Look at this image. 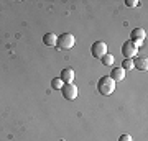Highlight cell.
Returning <instances> with one entry per match:
<instances>
[{
    "label": "cell",
    "mask_w": 148,
    "mask_h": 141,
    "mask_svg": "<svg viewBox=\"0 0 148 141\" xmlns=\"http://www.w3.org/2000/svg\"><path fill=\"white\" fill-rule=\"evenodd\" d=\"M97 90L101 95H110L115 90V82L110 79V76H102L97 82Z\"/></svg>",
    "instance_id": "cell-1"
},
{
    "label": "cell",
    "mask_w": 148,
    "mask_h": 141,
    "mask_svg": "<svg viewBox=\"0 0 148 141\" xmlns=\"http://www.w3.org/2000/svg\"><path fill=\"white\" fill-rule=\"evenodd\" d=\"M74 43H76L74 35H71V33H63L61 36H58L56 46H58L59 49H71V48L74 46Z\"/></svg>",
    "instance_id": "cell-2"
},
{
    "label": "cell",
    "mask_w": 148,
    "mask_h": 141,
    "mask_svg": "<svg viewBox=\"0 0 148 141\" xmlns=\"http://www.w3.org/2000/svg\"><path fill=\"white\" fill-rule=\"evenodd\" d=\"M137 52H138V46L135 44V43H132L130 40L122 44V54L125 56V59L135 58V56H137Z\"/></svg>",
    "instance_id": "cell-3"
},
{
    "label": "cell",
    "mask_w": 148,
    "mask_h": 141,
    "mask_svg": "<svg viewBox=\"0 0 148 141\" xmlns=\"http://www.w3.org/2000/svg\"><path fill=\"white\" fill-rule=\"evenodd\" d=\"M61 92H63V97L66 100L77 99V94H79V90H77V87L74 84H64L63 87H61Z\"/></svg>",
    "instance_id": "cell-4"
},
{
    "label": "cell",
    "mask_w": 148,
    "mask_h": 141,
    "mask_svg": "<svg viewBox=\"0 0 148 141\" xmlns=\"http://www.w3.org/2000/svg\"><path fill=\"white\" fill-rule=\"evenodd\" d=\"M90 52H92V56H94V58L101 59L104 54H107V44L104 41L92 43V46H90Z\"/></svg>",
    "instance_id": "cell-5"
},
{
    "label": "cell",
    "mask_w": 148,
    "mask_h": 141,
    "mask_svg": "<svg viewBox=\"0 0 148 141\" xmlns=\"http://www.w3.org/2000/svg\"><path fill=\"white\" fill-rule=\"evenodd\" d=\"M145 40H147V31L143 28H135V30H132V33H130V41L132 43H135L137 46H140L142 43H145Z\"/></svg>",
    "instance_id": "cell-6"
},
{
    "label": "cell",
    "mask_w": 148,
    "mask_h": 141,
    "mask_svg": "<svg viewBox=\"0 0 148 141\" xmlns=\"http://www.w3.org/2000/svg\"><path fill=\"white\" fill-rule=\"evenodd\" d=\"M59 79H61L64 84H73V80H74V69H71V67L63 69V71H61V77Z\"/></svg>",
    "instance_id": "cell-7"
},
{
    "label": "cell",
    "mask_w": 148,
    "mask_h": 141,
    "mask_svg": "<svg viewBox=\"0 0 148 141\" xmlns=\"http://www.w3.org/2000/svg\"><path fill=\"white\" fill-rule=\"evenodd\" d=\"M110 79L114 80V82H120V80H123L125 79V71L122 67H114L110 72Z\"/></svg>",
    "instance_id": "cell-8"
},
{
    "label": "cell",
    "mask_w": 148,
    "mask_h": 141,
    "mask_svg": "<svg viewBox=\"0 0 148 141\" xmlns=\"http://www.w3.org/2000/svg\"><path fill=\"white\" fill-rule=\"evenodd\" d=\"M133 67H137L138 71L145 72V71L148 69V59L147 58H137L135 61H133Z\"/></svg>",
    "instance_id": "cell-9"
},
{
    "label": "cell",
    "mask_w": 148,
    "mask_h": 141,
    "mask_svg": "<svg viewBox=\"0 0 148 141\" xmlns=\"http://www.w3.org/2000/svg\"><path fill=\"white\" fill-rule=\"evenodd\" d=\"M56 41H58V36H56L54 33H46V35L43 36V43H45L46 46H49V48L56 46Z\"/></svg>",
    "instance_id": "cell-10"
},
{
    "label": "cell",
    "mask_w": 148,
    "mask_h": 141,
    "mask_svg": "<svg viewBox=\"0 0 148 141\" xmlns=\"http://www.w3.org/2000/svg\"><path fill=\"white\" fill-rule=\"evenodd\" d=\"M114 61H115V59H114V56H112L110 52H107V54H104V56L101 58V63L104 64V66H112Z\"/></svg>",
    "instance_id": "cell-11"
},
{
    "label": "cell",
    "mask_w": 148,
    "mask_h": 141,
    "mask_svg": "<svg viewBox=\"0 0 148 141\" xmlns=\"http://www.w3.org/2000/svg\"><path fill=\"white\" fill-rule=\"evenodd\" d=\"M63 85H64V82L59 77H56V79H53V80H51V87H53V90H61V87H63Z\"/></svg>",
    "instance_id": "cell-12"
},
{
    "label": "cell",
    "mask_w": 148,
    "mask_h": 141,
    "mask_svg": "<svg viewBox=\"0 0 148 141\" xmlns=\"http://www.w3.org/2000/svg\"><path fill=\"white\" fill-rule=\"evenodd\" d=\"M132 67H133V61L132 59H125V61L122 63V69H123V71H130Z\"/></svg>",
    "instance_id": "cell-13"
},
{
    "label": "cell",
    "mask_w": 148,
    "mask_h": 141,
    "mask_svg": "<svg viewBox=\"0 0 148 141\" xmlns=\"http://www.w3.org/2000/svg\"><path fill=\"white\" fill-rule=\"evenodd\" d=\"M138 0H125V5L127 7H138Z\"/></svg>",
    "instance_id": "cell-14"
},
{
    "label": "cell",
    "mask_w": 148,
    "mask_h": 141,
    "mask_svg": "<svg viewBox=\"0 0 148 141\" xmlns=\"http://www.w3.org/2000/svg\"><path fill=\"white\" fill-rule=\"evenodd\" d=\"M119 141H133V140H132L130 135H122L120 138H119Z\"/></svg>",
    "instance_id": "cell-15"
}]
</instances>
